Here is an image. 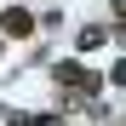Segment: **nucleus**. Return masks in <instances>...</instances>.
I'll use <instances>...</instances> for the list:
<instances>
[{
	"mask_svg": "<svg viewBox=\"0 0 126 126\" xmlns=\"http://www.w3.org/2000/svg\"><path fill=\"white\" fill-rule=\"evenodd\" d=\"M115 23H126V0H115Z\"/></svg>",
	"mask_w": 126,
	"mask_h": 126,
	"instance_id": "5",
	"label": "nucleus"
},
{
	"mask_svg": "<svg viewBox=\"0 0 126 126\" xmlns=\"http://www.w3.org/2000/svg\"><path fill=\"white\" fill-rule=\"evenodd\" d=\"M109 80H115V86H126V57H120L115 69H109Z\"/></svg>",
	"mask_w": 126,
	"mask_h": 126,
	"instance_id": "4",
	"label": "nucleus"
},
{
	"mask_svg": "<svg viewBox=\"0 0 126 126\" xmlns=\"http://www.w3.org/2000/svg\"><path fill=\"white\" fill-rule=\"evenodd\" d=\"M115 46H126V23H120V29H115Z\"/></svg>",
	"mask_w": 126,
	"mask_h": 126,
	"instance_id": "6",
	"label": "nucleus"
},
{
	"mask_svg": "<svg viewBox=\"0 0 126 126\" xmlns=\"http://www.w3.org/2000/svg\"><path fill=\"white\" fill-rule=\"evenodd\" d=\"M57 86H75V92H103V86H109V80H103V75H92V69H80V63H57Z\"/></svg>",
	"mask_w": 126,
	"mask_h": 126,
	"instance_id": "1",
	"label": "nucleus"
},
{
	"mask_svg": "<svg viewBox=\"0 0 126 126\" xmlns=\"http://www.w3.org/2000/svg\"><path fill=\"white\" fill-rule=\"evenodd\" d=\"M0 29H6V40H29L34 34V12L29 6H0Z\"/></svg>",
	"mask_w": 126,
	"mask_h": 126,
	"instance_id": "2",
	"label": "nucleus"
},
{
	"mask_svg": "<svg viewBox=\"0 0 126 126\" xmlns=\"http://www.w3.org/2000/svg\"><path fill=\"white\" fill-rule=\"evenodd\" d=\"M103 40H109V34H103L97 23H92V29H80V52H97V46H103Z\"/></svg>",
	"mask_w": 126,
	"mask_h": 126,
	"instance_id": "3",
	"label": "nucleus"
}]
</instances>
